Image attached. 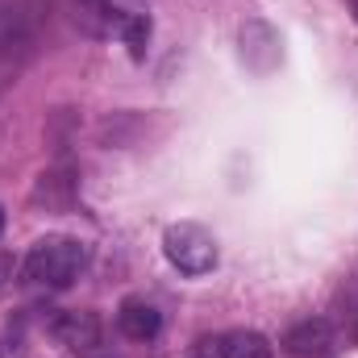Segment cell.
Wrapping results in <instances>:
<instances>
[{
	"label": "cell",
	"instance_id": "6",
	"mask_svg": "<svg viewBox=\"0 0 358 358\" xmlns=\"http://www.w3.org/2000/svg\"><path fill=\"white\" fill-rule=\"evenodd\" d=\"M117 325H121L125 338H134V342H150V338L163 329V317H159V308L146 304V300H125L121 313H117Z\"/></svg>",
	"mask_w": 358,
	"mask_h": 358
},
{
	"label": "cell",
	"instance_id": "5",
	"mask_svg": "<svg viewBox=\"0 0 358 358\" xmlns=\"http://www.w3.org/2000/svg\"><path fill=\"white\" fill-rule=\"evenodd\" d=\"M71 21H76L80 34H88V38H108V34L121 25L117 8H113L108 0H71Z\"/></svg>",
	"mask_w": 358,
	"mask_h": 358
},
{
	"label": "cell",
	"instance_id": "12",
	"mask_svg": "<svg viewBox=\"0 0 358 358\" xmlns=\"http://www.w3.org/2000/svg\"><path fill=\"white\" fill-rule=\"evenodd\" d=\"M350 8H355V13H358V0H350Z\"/></svg>",
	"mask_w": 358,
	"mask_h": 358
},
{
	"label": "cell",
	"instance_id": "10",
	"mask_svg": "<svg viewBox=\"0 0 358 358\" xmlns=\"http://www.w3.org/2000/svg\"><path fill=\"white\" fill-rule=\"evenodd\" d=\"M13 271H17V259H13L8 250H0V283H8V279H13Z\"/></svg>",
	"mask_w": 358,
	"mask_h": 358
},
{
	"label": "cell",
	"instance_id": "1",
	"mask_svg": "<svg viewBox=\"0 0 358 358\" xmlns=\"http://www.w3.org/2000/svg\"><path fill=\"white\" fill-rule=\"evenodd\" d=\"M88 267V246L80 238H42L25 255V279L42 287H67Z\"/></svg>",
	"mask_w": 358,
	"mask_h": 358
},
{
	"label": "cell",
	"instance_id": "4",
	"mask_svg": "<svg viewBox=\"0 0 358 358\" xmlns=\"http://www.w3.org/2000/svg\"><path fill=\"white\" fill-rule=\"evenodd\" d=\"M50 338L67 350H92L100 346V321L96 313H59L50 321Z\"/></svg>",
	"mask_w": 358,
	"mask_h": 358
},
{
	"label": "cell",
	"instance_id": "11",
	"mask_svg": "<svg viewBox=\"0 0 358 358\" xmlns=\"http://www.w3.org/2000/svg\"><path fill=\"white\" fill-rule=\"evenodd\" d=\"M196 358H217V355H213V350H208V355H196Z\"/></svg>",
	"mask_w": 358,
	"mask_h": 358
},
{
	"label": "cell",
	"instance_id": "8",
	"mask_svg": "<svg viewBox=\"0 0 358 358\" xmlns=\"http://www.w3.org/2000/svg\"><path fill=\"white\" fill-rule=\"evenodd\" d=\"M121 34H125L129 55L142 59V55H146V42H150V21H146V17H125V21H121Z\"/></svg>",
	"mask_w": 358,
	"mask_h": 358
},
{
	"label": "cell",
	"instance_id": "9",
	"mask_svg": "<svg viewBox=\"0 0 358 358\" xmlns=\"http://www.w3.org/2000/svg\"><path fill=\"white\" fill-rule=\"evenodd\" d=\"M17 38H21V13L4 8V13H0V50H8Z\"/></svg>",
	"mask_w": 358,
	"mask_h": 358
},
{
	"label": "cell",
	"instance_id": "2",
	"mask_svg": "<svg viewBox=\"0 0 358 358\" xmlns=\"http://www.w3.org/2000/svg\"><path fill=\"white\" fill-rule=\"evenodd\" d=\"M163 255L183 275H208L217 267V238L196 221H179L163 234Z\"/></svg>",
	"mask_w": 358,
	"mask_h": 358
},
{
	"label": "cell",
	"instance_id": "7",
	"mask_svg": "<svg viewBox=\"0 0 358 358\" xmlns=\"http://www.w3.org/2000/svg\"><path fill=\"white\" fill-rule=\"evenodd\" d=\"M213 355L217 358H275V346L255 329H234V334H225L213 346Z\"/></svg>",
	"mask_w": 358,
	"mask_h": 358
},
{
	"label": "cell",
	"instance_id": "3",
	"mask_svg": "<svg viewBox=\"0 0 358 358\" xmlns=\"http://www.w3.org/2000/svg\"><path fill=\"white\" fill-rule=\"evenodd\" d=\"M334 346H338V334L325 317H308V321L292 325L287 338H283V350L292 358H329Z\"/></svg>",
	"mask_w": 358,
	"mask_h": 358
}]
</instances>
